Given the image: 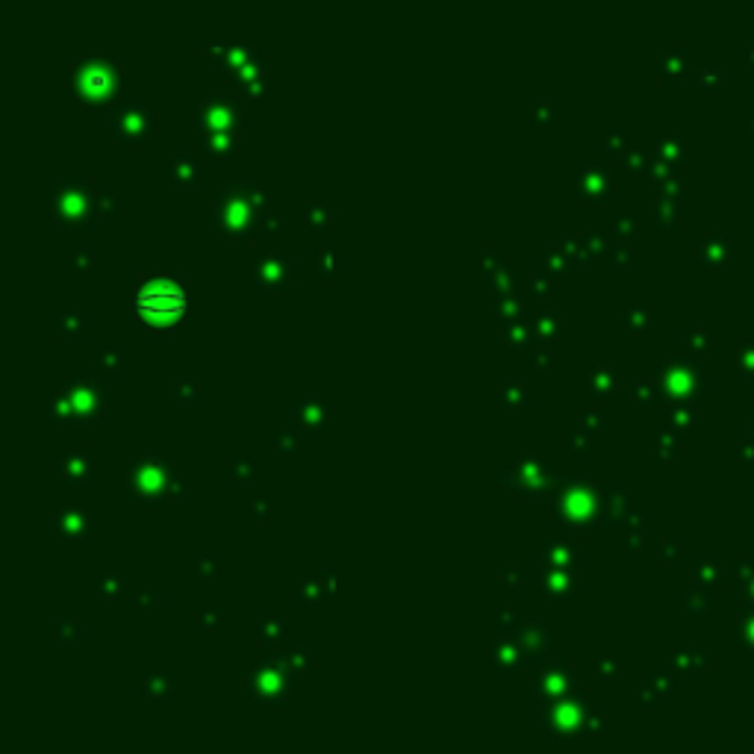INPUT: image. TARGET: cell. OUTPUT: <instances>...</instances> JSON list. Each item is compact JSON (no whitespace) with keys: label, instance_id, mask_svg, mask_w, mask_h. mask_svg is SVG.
I'll return each instance as SVG.
<instances>
[{"label":"cell","instance_id":"cell-1","mask_svg":"<svg viewBox=\"0 0 754 754\" xmlns=\"http://www.w3.org/2000/svg\"><path fill=\"white\" fill-rule=\"evenodd\" d=\"M183 307H186V298H183V289L177 283H172L168 277L151 274L145 280H139L136 289V319L145 321L153 333L172 330V327L180 321Z\"/></svg>","mask_w":754,"mask_h":754},{"label":"cell","instance_id":"cell-2","mask_svg":"<svg viewBox=\"0 0 754 754\" xmlns=\"http://www.w3.org/2000/svg\"><path fill=\"white\" fill-rule=\"evenodd\" d=\"M95 218V195L89 180H56L53 224L56 230H80Z\"/></svg>","mask_w":754,"mask_h":754},{"label":"cell","instance_id":"cell-3","mask_svg":"<svg viewBox=\"0 0 754 754\" xmlns=\"http://www.w3.org/2000/svg\"><path fill=\"white\" fill-rule=\"evenodd\" d=\"M260 201V192H253L251 183L245 186H227L218 197V224L230 239H251L253 230H260L265 212H248L251 204Z\"/></svg>","mask_w":754,"mask_h":754},{"label":"cell","instance_id":"cell-4","mask_svg":"<svg viewBox=\"0 0 754 754\" xmlns=\"http://www.w3.org/2000/svg\"><path fill=\"white\" fill-rule=\"evenodd\" d=\"M127 492L130 498H139L145 504H162L165 495H172V466L162 463L160 457H145V460H130L127 463Z\"/></svg>","mask_w":754,"mask_h":754},{"label":"cell","instance_id":"cell-5","mask_svg":"<svg viewBox=\"0 0 754 754\" xmlns=\"http://www.w3.org/2000/svg\"><path fill=\"white\" fill-rule=\"evenodd\" d=\"M245 692H248L251 701H260V704H268V707H280L292 692L289 672L280 663H265V666L253 669V672L248 675Z\"/></svg>","mask_w":754,"mask_h":754},{"label":"cell","instance_id":"cell-6","mask_svg":"<svg viewBox=\"0 0 754 754\" xmlns=\"http://www.w3.org/2000/svg\"><path fill=\"white\" fill-rule=\"evenodd\" d=\"M116 136L124 145H148L156 136V116L148 109V104L124 101L116 109Z\"/></svg>","mask_w":754,"mask_h":754},{"label":"cell","instance_id":"cell-7","mask_svg":"<svg viewBox=\"0 0 754 754\" xmlns=\"http://www.w3.org/2000/svg\"><path fill=\"white\" fill-rule=\"evenodd\" d=\"M116 83H118V71L109 62H86L77 74L74 86H77V95L83 101L104 104L112 97V92H116Z\"/></svg>","mask_w":754,"mask_h":754},{"label":"cell","instance_id":"cell-8","mask_svg":"<svg viewBox=\"0 0 754 754\" xmlns=\"http://www.w3.org/2000/svg\"><path fill=\"white\" fill-rule=\"evenodd\" d=\"M71 398H74V410H77V428H89V421L101 416V410L106 404V392L104 383H97L95 377H80L68 386Z\"/></svg>","mask_w":754,"mask_h":754},{"label":"cell","instance_id":"cell-9","mask_svg":"<svg viewBox=\"0 0 754 754\" xmlns=\"http://www.w3.org/2000/svg\"><path fill=\"white\" fill-rule=\"evenodd\" d=\"M257 283L268 292H280L292 283V263L286 257H277V253H268L257 263Z\"/></svg>","mask_w":754,"mask_h":754},{"label":"cell","instance_id":"cell-10","mask_svg":"<svg viewBox=\"0 0 754 754\" xmlns=\"http://www.w3.org/2000/svg\"><path fill=\"white\" fill-rule=\"evenodd\" d=\"M295 416L301 421V428H309V431H330L333 428V419H330V410L321 398L316 395H301L295 401Z\"/></svg>","mask_w":754,"mask_h":754},{"label":"cell","instance_id":"cell-11","mask_svg":"<svg viewBox=\"0 0 754 754\" xmlns=\"http://www.w3.org/2000/svg\"><path fill=\"white\" fill-rule=\"evenodd\" d=\"M197 124L204 130H233L239 124V109L227 101H204L197 106Z\"/></svg>","mask_w":754,"mask_h":754},{"label":"cell","instance_id":"cell-12","mask_svg":"<svg viewBox=\"0 0 754 754\" xmlns=\"http://www.w3.org/2000/svg\"><path fill=\"white\" fill-rule=\"evenodd\" d=\"M53 528H56V533L65 536V539H77V536H86L92 531V522H89L86 510L60 504V507L53 510Z\"/></svg>","mask_w":754,"mask_h":754},{"label":"cell","instance_id":"cell-13","mask_svg":"<svg viewBox=\"0 0 754 754\" xmlns=\"http://www.w3.org/2000/svg\"><path fill=\"white\" fill-rule=\"evenodd\" d=\"M168 177L174 180L177 189H197V183H201V165H197L195 156L177 153L172 160V168H168Z\"/></svg>","mask_w":754,"mask_h":754},{"label":"cell","instance_id":"cell-14","mask_svg":"<svg viewBox=\"0 0 754 754\" xmlns=\"http://www.w3.org/2000/svg\"><path fill=\"white\" fill-rule=\"evenodd\" d=\"M60 472L71 483H89L92 472H95V463L86 451H77V454H68V457L60 460Z\"/></svg>","mask_w":754,"mask_h":754},{"label":"cell","instance_id":"cell-15","mask_svg":"<svg viewBox=\"0 0 754 754\" xmlns=\"http://www.w3.org/2000/svg\"><path fill=\"white\" fill-rule=\"evenodd\" d=\"M45 416H48L50 424H56V428H77V410H74V398H71V392L56 395L53 401L48 404Z\"/></svg>","mask_w":754,"mask_h":754},{"label":"cell","instance_id":"cell-16","mask_svg":"<svg viewBox=\"0 0 754 754\" xmlns=\"http://www.w3.org/2000/svg\"><path fill=\"white\" fill-rule=\"evenodd\" d=\"M204 151H207L209 156H216V160H227V156L236 151L233 130H207Z\"/></svg>","mask_w":754,"mask_h":754},{"label":"cell","instance_id":"cell-17","mask_svg":"<svg viewBox=\"0 0 754 754\" xmlns=\"http://www.w3.org/2000/svg\"><path fill=\"white\" fill-rule=\"evenodd\" d=\"M489 657H492V666L504 669V672H513V669H519V666H522V657H524V654L519 651V645L498 643L495 648H489Z\"/></svg>","mask_w":754,"mask_h":754},{"label":"cell","instance_id":"cell-18","mask_svg":"<svg viewBox=\"0 0 754 754\" xmlns=\"http://www.w3.org/2000/svg\"><path fill=\"white\" fill-rule=\"evenodd\" d=\"M487 277L492 280L489 286L498 289L501 295H507V298H513V295L519 292V274H516V272H510V268H504V265H498V263H495V274L487 272Z\"/></svg>","mask_w":754,"mask_h":754},{"label":"cell","instance_id":"cell-19","mask_svg":"<svg viewBox=\"0 0 754 754\" xmlns=\"http://www.w3.org/2000/svg\"><path fill=\"white\" fill-rule=\"evenodd\" d=\"M316 272L321 280L327 283H333L339 277V253L336 248H321L319 251V257H316Z\"/></svg>","mask_w":754,"mask_h":754},{"label":"cell","instance_id":"cell-20","mask_svg":"<svg viewBox=\"0 0 754 754\" xmlns=\"http://www.w3.org/2000/svg\"><path fill=\"white\" fill-rule=\"evenodd\" d=\"M307 227H309V230H316V233L330 230V227H333V207H327V204H312V207L307 209Z\"/></svg>","mask_w":754,"mask_h":754},{"label":"cell","instance_id":"cell-21","mask_svg":"<svg viewBox=\"0 0 754 754\" xmlns=\"http://www.w3.org/2000/svg\"><path fill=\"white\" fill-rule=\"evenodd\" d=\"M97 595H101L104 601H118L121 599V575L118 572H104L101 578H97Z\"/></svg>","mask_w":754,"mask_h":754},{"label":"cell","instance_id":"cell-22","mask_svg":"<svg viewBox=\"0 0 754 754\" xmlns=\"http://www.w3.org/2000/svg\"><path fill=\"white\" fill-rule=\"evenodd\" d=\"M80 639V624L71 619H60L53 624V643L56 645H77Z\"/></svg>","mask_w":754,"mask_h":754},{"label":"cell","instance_id":"cell-23","mask_svg":"<svg viewBox=\"0 0 754 754\" xmlns=\"http://www.w3.org/2000/svg\"><path fill=\"white\" fill-rule=\"evenodd\" d=\"M145 695L151 701H165V699H172V678H165V675H151L145 680Z\"/></svg>","mask_w":754,"mask_h":754},{"label":"cell","instance_id":"cell-24","mask_svg":"<svg viewBox=\"0 0 754 754\" xmlns=\"http://www.w3.org/2000/svg\"><path fill=\"white\" fill-rule=\"evenodd\" d=\"M498 401H501L504 407H524L528 404V392H524L522 383H504L501 389H498Z\"/></svg>","mask_w":754,"mask_h":754},{"label":"cell","instance_id":"cell-25","mask_svg":"<svg viewBox=\"0 0 754 754\" xmlns=\"http://www.w3.org/2000/svg\"><path fill=\"white\" fill-rule=\"evenodd\" d=\"M280 636H283V624L274 616H265V619L257 622V643L272 645V643H277Z\"/></svg>","mask_w":754,"mask_h":754},{"label":"cell","instance_id":"cell-26","mask_svg":"<svg viewBox=\"0 0 754 754\" xmlns=\"http://www.w3.org/2000/svg\"><path fill=\"white\" fill-rule=\"evenodd\" d=\"M53 327H56V336H80L83 319L77 312H60V316L53 319Z\"/></svg>","mask_w":754,"mask_h":754},{"label":"cell","instance_id":"cell-27","mask_svg":"<svg viewBox=\"0 0 754 754\" xmlns=\"http://www.w3.org/2000/svg\"><path fill=\"white\" fill-rule=\"evenodd\" d=\"M227 480L242 487V483H251L253 480V466L248 460H230L227 463Z\"/></svg>","mask_w":754,"mask_h":754},{"label":"cell","instance_id":"cell-28","mask_svg":"<svg viewBox=\"0 0 754 754\" xmlns=\"http://www.w3.org/2000/svg\"><path fill=\"white\" fill-rule=\"evenodd\" d=\"M118 209H121V197L118 192H104V195H97L95 197V212L97 216H118Z\"/></svg>","mask_w":754,"mask_h":754},{"label":"cell","instance_id":"cell-29","mask_svg":"<svg viewBox=\"0 0 754 754\" xmlns=\"http://www.w3.org/2000/svg\"><path fill=\"white\" fill-rule=\"evenodd\" d=\"M97 368L104 375H118L121 372V351L118 348H104L101 357H97Z\"/></svg>","mask_w":754,"mask_h":754},{"label":"cell","instance_id":"cell-30","mask_svg":"<svg viewBox=\"0 0 754 754\" xmlns=\"http://www.w3.org/2000/svg\"><path fill=\"white\" fill-rule=\"evenodd\" d=\"M274 663H280V666L286 669L289 675H292V672H304V669L309 666V660H307V651H286V654H283V657H274Z\"/></svg>","mask_w":754,"mask_h":754},{"label":"cell","instance_id":"cell-31","mask_svg":"<svg viewBox=\"0 0 754 754\" xmlns=\"http://www.w3.org/2000/svg\"><path fill=\"white\" fill-rule=\"evenodd\" d=\"M174 398H177V404H183V407H186V404L195 407L197 401H201V392H197V386H195L192 380H180L177 386H174Z\"/></svg>","mask_w":754,"mask_h":754},{"label":"cell","instance_id":"cell-32","mask_svg":"<svg viewBox=\"0 0 754 754\" xmlns=\"http://www.w3.org/2000/svg\"><path fill=\"white\" fill-rule=\"evenodd\" d=\"M536 336H539V339H545V342L557 339V336H560V321L554 319V316H543V319L536 321Z\"/></svg>","mask_w":754,"mask_h":754},{"label":"cell","instance_id":"cell-33","mask_svg":"<svg viewBox=\"0 0 754 754\" xmlns=\"http://www.w3.org/2000/svg\"><path fill=\"white\" fill-rule=\"evenodd\" d=\"M92 257H95L92 248H80V251L71 253L68 268H74V272H89V268H92Z\"/></svg>","mask_w":754,"mask_h":754},{"label":"cell","instance_id":"cell-34","mask_svg":"<svg viewBox=\"0 0 754 754\" xmlns=\"http://www.w3.org/2000/svg\"><path fill=\"white\" fill-rule=\"evenodd\" d=\"M504 339L510 345H528V327H522L519 321L516 324H504Z\"/></svg>","mask_w":754,"mask_h":754},{"label":"cell","instance_id":"cell-35","mask_svg":"<svg viewBox=\"0 0 754 754\" xmlns=\"http://www.w3.org/2000/svg\"><path fill=\"white\" fill-rule=\"evenodd\" d=\"M224 619V610L221 607H204L201 610V628L204 631H216Z\"/></svg>","mask_w":754,"mask_h":754},{"label":"cell","instance_id":"cell-36","mask_svg":"<svg viewBox=\"0 0 754 754\" xmlns=\"http://www.w3.org/2000/svg\"><path fill=\"white\" fill-rule=\"evenodd\" d=\"M272 442H274V448H277L280 454H286V457H292L295 448H298V439H295L292 433H274V436H272Z\"/></svg>","mask_w":754,"mask_h":754},{"label":"cell","instance_id":"cell-37","mask_svg":"<svg viewBox=\"0 0 754 754\" xmlns=\"http://www.w3.org/2000/svg\"><path fill=\"white\" fill-rule=\"evenodd\" d=\"M498 316H501L504 324H516V321H522V304L507 301L501 309H498Z\"/></svg>","mask_w":754,"mask_h":754},{"label":"cell","instance_id":"cell-38","mask_svg":"<svg viewBox=\"0 0 754 754\" xmlns=\"http://www.w3.org/2000/svg\"><path fill=\"white\" fill-rule=\"evenodd\" d=\"M551 277H543V274H536L533 280H531V292L539 298V295H551Z\"/></svg>","mask_w":754,"mask_h":754},{"label":"cell","instance_id":"cell-39","mask_svg":"<svg viewBox=\"0 0 754 754\" xmlns=\"http://www.w3.org/2000/svg\"><path fill=\"white\" fill-rule=\"evenodd\" d=\"M136 604H139V607H153V604H160V595H156V592L141 595V592H139V595H136Z\"/></svg>","mask_w":754,"mask_h":754},{"label":"cell","instance_id":"cell-40","mask_svg":"<svg viewBox=\"0 0 754 754\" xmlns=\"http://www.w3.org/2000/svg\"><path fill=\"white\" fill-rule=\"evenodd\" d=\"M209 575H218V566H216V560H209V557H204V560H201V578L207 580Z\"/></svg>","mask_w":754,"mask_h":754},{"label":"cell","instance_id":"cell-41","mask_svg":"<svg viewBox=\"0 0 754 754\" xmlns=\"http://www.w3.org/2000/svg\"><path fill=\"white\" fill-rule=\"evenodd\" d=\"M504 583L510 587V592H519V589H522V578H519V575H513V572H510V568L504 572Z\"/></svg>","mask_w":754,"mask_h":754},{"label":"cell","instance_id":"cell-42","mask_svg":"<svg viewBox=\"0 0 754 754\" xmlns=\"http://www.w3.org/2000/svg\"><path fill=\"white\" fill-rule=\"evenodd\" d=\"M251 513H253V522H257V524H265V522H268V519H265V516H268V507H265V504H253V507H251Z\"/></svg>","mask_w":754,"mask_h":754},{"label":"cell","instance_id":"cell-43","mask_svg":"<svg viewBox=\"0 0 754 754\" xmlns=\"http://www.w3.org/2000/svg\"><path fill=\"white\" fill-rule=\"evenodd\" d=\"M513 622H516V610H501V631L510 628Z\"/></svg>","mask_w":754,"mask_h":754},{"label":"cell","instance_id":"cell-44","mask_svg":"<svg viewBox=\"0 0 754 754\" xmlns=\"http://www.w3.org/2000/svg\"><path fill=\"white\" fill-rule=\"evenodd\" d=\"M533 372H543V375H548L551 372V365H548V360H533Z\"/></svg>","mask_w":754,"mask_h":754}]
</instances>
